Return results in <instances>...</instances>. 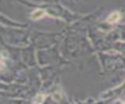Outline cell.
I'll use <instances>...</instances> for the list:
<instances>
[{
	"mask_svg": "<svg viewBox=\"0 0 125 104\" xmlns=\"http://www.w3.org/2000/svg\"><path fill=\"white\" fill-rule=\"evenodd\" d=\"M47 14L44 10H40V9H37L35 11H33V13L31 14V18L32 19H40L42 18L43 17H45Z\"/></svg>",
	"mask_w": 125,
	"mask_h": 104,
	"instance_id": "6da1fadb",
	"label": "cell"
},
{
	"mask_svg": "<svg viewBox=\"0 0 125 104\" xmlns=\"http://www.w3.org/2000/svg\"><path fill=\"white\" fill-rule=\"evenodd\" d=\"M39 96H40V95H37V99L34 100L35 102H42V101H43V99H44L45 96H44L43 94H41V97H39Z\"/></svg>",
	"mask_w": 125,
	"mask_h": 104,
	"instance_id": "7a4b0ae2",
	"label": "cell"
},
{
	"mask_svg": "<svg viewBox=\"0 0 125 104\" xmlns=\"http://www.w3.org/2000/svg\"><path fill=\"white\" fill-rule=\"evenodd\" d=\"M2 66H3V61H2V59L0 58V68H2Z\"/></svg>",
	"mask_w": 125,
	"mask_h": 104,
	"instance_id": "3957f363",
	"label": "cell"
}]
</instances>
